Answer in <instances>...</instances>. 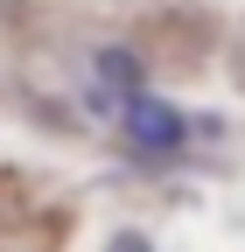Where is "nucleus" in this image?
<instances>
[{
	"mask_svg": "<svg viewBox=\"0 0 245 252\" xmlns=\"http://www.w3.org/2000/svg\"><path fill=\"white\" fill-rule=\"evenodd\" d=\"M119 133H126L140 154H175V147H189V119L147 91V98H126V105H119Z\"/></svg>",
	"mask_w": 245,
	"mask_h": 252,
	"instance_id": "nucleus-1",
	"label": "nucleus"
},
{
	"mask_svg": "<svg viewBox=\"0 0 245 252\" xmlns=\"http://www.w3.org/2000/svg\"><path fill=\"white\" fill-rule=\"evenodd\" d=\"M126 98H147V63L133 49H98V91H91V105H126Z\"/></svg>",
	"mask_w": 245,
	"mask_h": 252,
	"instance_id": "nucleus-2",
	"label": "nucleus"
},
{
	"mask_svg": "<svg viewBox=\"0 0 245 252\" xmlns=\"http://www.w3.org/2000/svg\"><path fill=\"white\" fill-rule=\"evenodd\" d=\"M105 252H154V245H147V238H140V231H119V238H112V245H105Z\"/></svg>",
	"mask_w": 245,
	"mask_h": 252,
	"instance_id": "nucleus-3",
	"label": "nucleus"
},
{
	"mask_svg": "<svg viewBox=\"0 0 245 252\" xmlns=\"http://www.w3.org/2000/svg\"><path fill=\"white\" fill-rule=\"evenodd\" d=\"M238 77H245V63H238Z\"/></svg>",
	"mask_w": 245,
	"mask_h": 252,
	"instance_id": "nucleus-4",
	"label": "nucleus"
}]
</instances>
